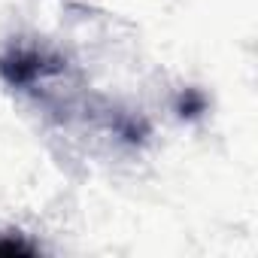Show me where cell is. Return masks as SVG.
Returning a JSON list of instances; mask_svg holds the SVG:
<instances>
[{
	"mask_svg": "<svg viewBox=\"0 0 258 258\" xmlns=\"http://www.w3.org/2000/svg\"><path fill=\"white\" fill-rule=\"evenodd\" d=\"M0 252H34V249L28 243H22V240L10 237V240H0Z\"/></svg>",
	"mask_w": 258,
	"mask_h": 258,
	"instance_id": "obj_2",
	"label": "cell"
},
{
	"mask_svg": "<svg viewBox=\"0 0 258 258\" xmlns=\"http://www.w3.org/2000/svg\"><path fill=\"white\" fill-rule=\"evenodd\" d=\"M61 70H64V61L43 52V49H10L0 58V76L16 88L37 85L40 79L61 73Z\"/></svg>",
	"mask_w": 258,
	"mask_h": 258,
	"instance_id": "obj_1",
	"label": "cell"
}]
</instances>
